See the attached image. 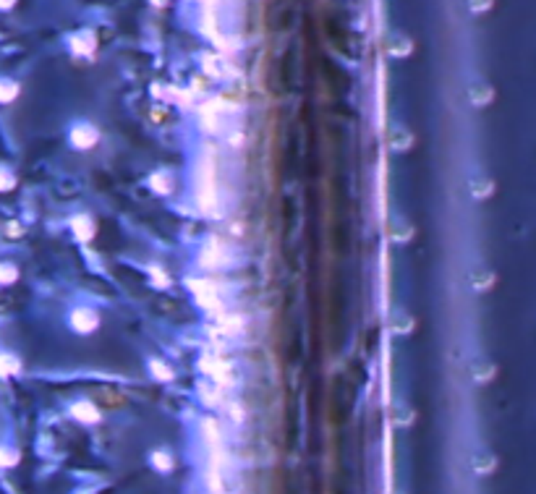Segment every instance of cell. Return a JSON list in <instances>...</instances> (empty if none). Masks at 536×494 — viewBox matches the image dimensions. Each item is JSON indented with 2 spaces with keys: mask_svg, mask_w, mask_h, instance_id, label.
<instances>
[{
  "mask_svg": "<svg viewBox=\"0 0 536 494\" xmlns=\"http://www.w3.org/2000/svg\"><path fill=\"white\" fill-rule=\"evenodd\" d=\"M196 205L202 207V212L214 215V207H217V189H214V165L212 157L199 165L196 170Z\"/></svg>",
  "mask_w": 536,
  "mask_h": 494,
  "instance_id": "obj_1",
  "label": "cell"
},
{
  "mask_svg": "<svg viewBox=\"0 0 536 494\" xmlns=\"http://www.w3.org/2000/svg\"><path fill=\"white\" fill-rule=\"evenodd\" d=\"M194 293H196V298L202 306L207 309H220V290L214 288L212 282H194Z\"/></svg>",
  "mask_w": 536,
  "mask_h": 494,
  "instance_id": "obj_2",
  "label": "cell"
},
{
  "mask_svg": "<svg viewBox=\"0 0 536 494\" xmlns=\"http://www.w3.org/2000/svg\"><path fill=\"white\" fill-rule=\"evenodd\" d=\"M97 139H100V134H97V129L89 126V123H79V126H74V131H71V141H74L79 150H89Z\"/></svg>",
  "mask_w": 536,
  "mask_h": 494,
  "instance_id": "obj_3",
  "label": "cell"
},
{
  "mask_svg": "<svg viewBox=\"0 0 536 494\" xmlns=\"http://www.w3.org/2000/svg\"><path fill=\"white\" fill-rule=\"evenodd\" d=\"M468 97H471V102L476 105V108H484V105H489V102H492L494 92L487 81H473V84L468 86Z\"/></svg>",
  "mask_w": 536,
  "mask_h": 494,
  "instance_id": "obj_4",
  "label": "cell"
},
{
  "mask_svg": "<svg viewBox=\"0 0 536 494\" xmlns=\"http://www.w3.org/2000/svg\"><path fill=\"white\" fill-rule=\"evenodd\" d=\"M390 144H393V150L397 152H406L411 144H413V136H411V131L406 126H393L390 131Z\"/></svg>",
  "mask_w": 536,
  "mask_h": 494,
  "instance_id": "obj_5",
  "label": "cell"
},
{
  "mask_svg": "<svg viewBox=\"0 0 536 494\" xmlns=\"http://www.w3.org/2000/svg\"><path fill=\"white\" fill-rule=\"evenodd\" d=\"M199 262H202V267H220V264L226 262V248H220L217 244H212V246H207L202 251Z\"/></svg>",
  "mask_w": 536,
  "mask_h": 494,
  "instance_id": "obj_6",
  "label": "cell"
},
{
  "mask_svg": "<svg viewBox=\"0 0 536 494\" xmlns=\"http://www.w3.org/2000/svg\"><path fill=\"white\" fill-rule=\"evenodd\" d=\"M71 324H74L79 333H92L97 327V314L81 309V312H76L74 317H71Z\"/></svg>",
  "mask_w": 536,
  "mask_h": 494,
  "instance_id": "obj_7",
  "label": "cell"
},
{
  "mask_svg": "<svg viewBox=\"0 0 536 494\" xmlns=\"http://www.w3.org/2000/svg\"><path fill=\"white\" fill-rule=\"evenodd\" d=\"M411 236H413V228L408 225L406 220L395 217L393 225H390V238H393L395 244H406V241H411Z\"/></svg>",
  "mask_w": 536,
  "mask_h": 494,
  "instance_id": "obj_8",
  "label": "cell"
},
{
  "mask_svg": "<svg viewBox=\"0 0 536 494\" xmlns=\"http://www.w3.org/2000/svg\"><path fill=\"white\" fill-rule=\"evenodd\" d=\"M494 189V183L489 175H484V173H479L476 178H471V193L476 196V199H487L489 193H492Z\"/></svg>",
  "mask_w": 536,
  "mask_h": 494,
  "instance_id": "obj_9",
  "label": "cell"
},
{
  "mask_svg": "<svg viewBox=\"0 0 536 494\" xmlns=\"http://www.w3.org/2000/svg\"><path fill=\"white\" fill-rule=\"evenodd\" d=\"M411 53H413V42L403 34H395L393 42H390V55L393 58H408Z\"/></svg>",
  "mask_w": 536,
  "mask_h": 494,
  "instance_id": "obj_10",
  "label": "cell"
},
{
  "mask_svg": "<svg viewBox=\"0 0 536 494\" xmlns=\"http://www.w3.org/2000/svg\"><path fill=\"white\" fill-rule=\"evenodd\" d=\"M390 327H393V333L406 335V333L413 330V319H411L406 312H395L393 314V319H390Z\"/></svg>",
  "mask_w": 536,
  "mask_h": 494,
  "instance_id": "obj_11",
  "label": "cell"
},
{
  "mask_svg": "<svg viewBox=\"0 0 536 494\" xmlns=\"http://www.w3.org/2000/svg\"><path fill=\"white\" fill-rule=\"evenodd\" d=\"M492 282H494V275L489 272V269H484V267L473 269L471 285H473L476 290H489V288H492Z\"/></svg>",
  "mask_w": 536,
  "mask_h": 494,
  "instance_id": "obj_12",
  "label": "cell"
},
{
  "mask_svg": "<svg viewBox=\"0 0 536 494\" xmlns=\"http://www.w3.org/2000/svg\"><path fill=\"white\" fill-rule=\"evenodd\" d=\"M494 374V364L492 361H487V358H476L473 361V376L479 379V382H487V379H492Z\"/></svg>",
  "mask_w": 536,
  "mask_h": 494,
  "instance_id": "obj_13",
  "label": "cell"
},
{
  "mask_svg": "<svg viewBox=\"0 0 536 494\" xmlns=\"http://www.w3.org/2000/svg\"><path fill=\"white\" fill-rule=\"evenodd\" d=\"M19 97V84L11 81V79H0V102H13Z\"/></svg>",
  "mask_w": 536,
  "mask_h": 494,
  "instance_id": "obj_14",
  "label": "cell"
},
{
  "mask_svg": "<svg viewBox=\"0 0 536 494\" xmlns=\"http://www.w3.org/2000/svg\"><path fill=\"white\" fill-rule=\"evenodd\" d=\"M16 372H19V361H16V356L3 353V351H0V376L16 374Z\"/></svg>",
  "mask_w": 536,
  "mask_h": 494,
  "instance_id": "obj_15",
  "label": "cell"
},
{
  "mask_svg": "<svg viewBox=\"0 0 536 494\" xmlns=\"http://www.w3.org/2000/svg\"><path fill=\"white\" fill-rule=\"evenodd\" d=\"M473 468H476L479 473H489L494 468V458L489 455V452H482V455L473 458Z\"/></svg>",
  "mask_w": 536,
  "mask_h": 494,
  "instance_id": "obj_16",
  "label": "cell"
},
{
  "mask_svg": "<svg viewBox=\"0 0 536 494\" xmlns=\"http://www.w3.org/2000/svg\"><path fill=\"white\" fill-rule=\"evenodd\" d=\"M16 278H19L16 267H13V264H6V262H0V285H11V282H16Z\"/></svg>",
  "mask_w": 536,
  "mask_h": 494,
  "instance_id": "obj_17",
  "label": "cell"
},
{
  "mask_svg": "<svg viewBox=\"0 0 536 494\" xmlns=\"http://www.w3.org/2000/svg\"><path fill=\"white\" fill-rule=\"evenodd\" d=\"M74 228H76V236L79 238H92V223H89V217H79V220H74Z\"/></svg>",
  "mask_w": 536,
  "mask_h": 494,
  "instance_id": "obj_18",
  "label": "cell"
},
{
  "mask_svg": "<svg viewBox=\"0 0 536 494\" xmlns=\"http://www.w3.org/2000/svg\"><path fill=\"white\" fill-rule=\"evenodd\" d=\"M16 186V175L8 168H0V191H11Z\"/></svg>",
  "mask_w": 536,
  "mask_h": 494,
  "instance_id": "obj_19",
  "label": "cell"
},
{
  "mask_svg": "<svg viewBox=\"0 0 536 494\" xmlns=\"http://www.w3.org/2000/svg\"><path fill=\"white\" fill-rule=\"evenodd\" d=\"M74 50L76 53H92L95 50V42H89V37H74Z\"/></svg>",
  "mask_w": 536,
  "mask_h": 494,
  "instance_id": "obj_20",
  "label": "cell"
},
{
  "mask_svg": "<svg viewBox=\"0 0 536 494\" xmlns=\"http://www.w3.org/2000/svg\"><path fill=\"white\" fill-rule=\"evenodd\" d=\"M152 372L157 374V379H171V369L165 364H160V361H152Z\"/></svg>",
  "mask_w": 536,
  "mask_h": 494,
  "instance_id": "obj_21",
  "label": "cell"
},
{
  "mask_svg": "<svg viewBox=\"0 0 536 494\" xmlns=\"http://www.w3.org/2000/svg\"><path fill=\"white\" fill-rule=\"evenodd\" d=\"M468 6H471L473 13H484V11H489V8H492V0H471Z\"/></svg>",
  "mask_w": 536,
  "mask_h": 494,
  "instance_id": "obj_22",
  "label": "cell"
},
{
  "mask_svg": "<svg viewBox=\"0 0 536 494\" xmlns=\"http://www.w3.org/2000/svg\"><path fill=\"white\" fill-rule=\"evenodd\" d=\"M152 183H155V189H157V191H162V193L171 191V189H168V186H171L168 175H155V181H152Z\"/></svg>",
  "mask_w": 536,
  "mask_h": 494,
  "instance_id": "obj_23",
  "label": "cell"
},
{
  "mask_svg": "<svg viewBox=\"0 0 536 494\" xmlns=\"http://www.w3.org/2000/svg\"><path fill=\"white\" fill-rule=\"evenodd\" d=\"M16 6V0H0V11H11Z\"/></svg>",
  "mask_w": 536,
  "mask_h": 494,
  "instance_id": "obj_24",
  "label": "cell"
}]
</instances>
